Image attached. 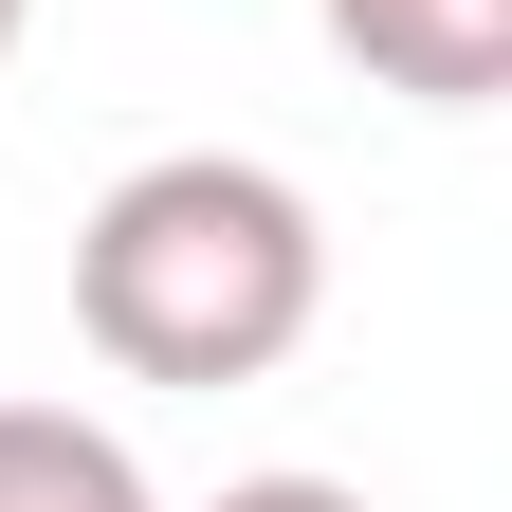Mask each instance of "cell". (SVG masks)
<instances>
[{
	"label": "cell",
	"mask_w": 512,
	"mask_h": 512,
	"mask_svg": "<svg viewBox=\"0 0 512 512\" xmlns=\"http://www.w3.org/2000/svg\"><path fill=\"white\" fill-rule=\"evenodd\" d=\"M330 311V220L256 147H165L74 220V330L128 384H275Z\"/></svg>",
	"instance_id": "cell-1"
},
{
	"label": "cell",
	"mask_w": 512,
	"mask_h": 512,
	"mask_svg": "<svg viewBox=\"0 0 512 512\" xmlns=\"http://www.w3.org/2000/svg\"><path fill=\"white\" fill-rule=\"evenodd\" d=\"M330 55L403 110H494L512 92V0H311Z\"/></svg>",
	"instance_id": "cell-2"
},
{
	"label": "cell",
	"mask_w": 512,
	"mask_h": 512,
	"mask_svg": "<svg viewBox=\"0 0 512 512\" xmlns=\"http://www.w3.org/2000/svg\"><path fill=\"white\" fill-rule=\"evenodd\" d=\"M0 512H165V494H147V458H128L110 421H74V403H0Z\"/></svg>",
	"instance_id": "cell-3"
},
{
	"label": "cell",
	"mask_w": 512,
	"mask_h": 512,
	"mask_svg": "<svg viewBox=\"0 0 512 512\" xmlns=\"http://www.w3.org/2000/svg\"><path fill=\"white\" fill-rule=\"evenodd\" d=\"M202 512H366V494H348V476H220Z\"/></svg>",
	"instance_id": "cell-4"
},
{
	"label": "cell",
	"mask_w": 512,
	"mask_h": 512,
	"mask_svg": "<svg viewBox=\"0 0 512 512\" xmlns=\"http://www.w3.org/2000/svg\"><path fill=\"white\" fill-rule=\"evenodd\" d=\"M19 19H37V0H0V55H19Z\"/></svg>",
	"instance_id": "cell-5"
}]
</instances>
